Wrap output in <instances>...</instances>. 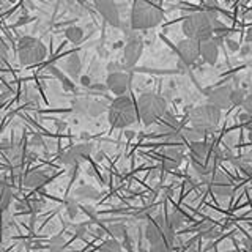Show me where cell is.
<instances>
[{"label": "cell", "instance_id": "6", "mask_svg": "<svg viewBox=\"0 0 252 252\" xmlns=\"http://www.w3.org/2000/svg\"><path fill=\"white\" fill-rule=\"evenodd\" d=\"M46 46L33 36H22L18 44V57L22 65H36L46 59Z\"/></svg>", "mask_w": 252, "mask_h": 252}, {"label": "cell", "instance_id": "8", "mask_svg": "<svg viewBox=\"0 0 252 252\" xmlns=\"http://www.w3.org/2000/svg\"><path fill=\"white\" fill-rule=\"evenodd\" d=\"M145 238L147 241L152 244V243H156L159 240H169L172 241L175 238V232L172 230L167 224V219L164 216H156L153 219H150L147 222V227H145Z\"/></svg>", "mask_w": 252, "mask_h": 252}, {"label": "cell", "instance_id": "30", "mask_svg": "<svg viewBox=\"0 0 252 252\" xmlns=\"http://www.w3.org/2000/svg\"><path fill=\"white\" fill-rule=\"evenodd\" d=\"M66 3L76 16H82L87 11V0H66Z\"/></svg>", "mask_w": 252, "mask_h": 252}, {"label": "cell", "instance_id": "33", "mask_svg": "<svg viewBox=\"0 0 252 252\" xmlns=\"http://www.w3.org/2000/svg\"><path fill=\"white\" fill-rule=\"evenodd\" d=\"M241 106L244 107V110H246V114L252 112V98H251V94H246V98H244Z\"/></svg>", "mask_w": 252, "mask_h": 252}, {"label": "cell", "instance_id": "2", "mask_svg": "<svg viewBox=\"0 0 252 252\" xmlns=\"http://www.w3.org/2000/svg\"><path fill=\"white\" fill-rule=\"evenodd\" d=\"M107 115H109V123L118 129H125L136 123L137 120V110L134 102L129 96L122 94L117 99L112 101V104L107 107Z\"/></svg>", "mask_w": 252, "mask_h": 252}, {"label": "cell", "instance_id": "35", "mask_svg": "<svg viewBox=\"0 0 252 252\" xmlns=\"http://www.w3.org/2000/svg\"><path fill=\"white\" fill-rule=\"evenodd\" d=\"M81 84L84 87H92V77L90 76H81Z\"/></svg>", "mask_w": 252, "mask_h": 252}, {"label": "cell", "instance_id": "15", "mask_svg": "<svg viewBox=\"0 0 252 252\" xmlns=\"http://www.w3.org/2000/svg\"><path fill=\"white\" fill-rule=\"evenodd\" d=\"M185 159V148L180 145H172V147H165L161 152V161H162V167L165 170H173L177 169L178 165L183 162Z\"/></svg>", "mask_w": 252, "mask_h": 252}, {"label": "cell", "instance_id": "14", "mask_svg": "<svg viewBox=\"0 0 252 252\" xmlns=\"http://www.w3.org/2000/svg\"><path fill=\"white\" fill-rule=\"evenodd\" d=\"M177 54L181 66H191L199 59V43L192 41V39L181 41L177 46Z\"/></svg>", "mask_w": 252, "mask_h": 252}, {"label": "cell", "instance_id": "28", "mask_svg": "<svg viewBox=\"0 0 252 252\" xmlns=\"http://www.w3.org/2000/svg\"><path fill=\"white\" fill-rule=\"evenodd\" d=\"M99 252H123V248L118 240L112 238V240H106L101 244Z\"/></svg>", "mask_w": 252, "mask_h": 252}, {"label": "cell", "instance_id": "10", "mask_svg": "<svg viewBox=\"0 0 252 252\" xmlns=\"http://www.w3.org/2000/svg\"><path fill=\"white\" fill-rule=\"evenodd\" d=\"M73 109L77 115L81 117H90V118H96L102 112L107 110V104L104 101H98V99H92V98H84L79 96L73 101Z\"/></svg>", "mask_w": 252, "mask_h": 252}, {"label": "cell", "instance_id": "1", "mask_svg": "<svg viewBox=\"0 0 252 252\" xmlns=\"http://www.w3.org/2000/svg\"><path fill=\"white\" fill-rule=\"evenodd\" d=\"M164 13L159 5L150 3L147 0H137L131 11V29L134 30H150L162 22Z\"/></svg>", "mask_w": 252, "mask_h": 252}, {"label": "cell", "instance_id": "19", "mask_svg": "<svg viewBox=\"0 0 252 252\" xmlns=\"http://www.w3.org/2000/svg\"><path fill=\"white\" fill-rule=\"evenodd\" d=\"M44 205H46L44 199L32 195V197H27V199H22L18 203V210L24 213H30V215H36L38 211H41L44 208Z\"/></svg>", "mask_w": 252, "mask_h": 252}, {"label": "cell", "instance_id": "20", "mask_svg": "<svg viewBox=\"0 0 252 252\" xmlns=\"http://www.w3.org/2000/svg\"><path fill=\"white\" fill-rule=\"evenodd\" d=\"M197 232L205 240H215L220 235L219 227L215 222H210V220H205V222H200L197 225Z\"/></svg>", "mask_w": 252, "mask_h": 252}, {"label": "cell", "instance_id": "3", "mask_svg": "<svg viewBox=\"0 0 252 252\" xmlns=\"http://www.w3.org/2000/svg\"><path fill=\"white\" fill-rule=\"evenodd\" d=\"M218 18H213L205 11H197L189 14L183 21V32L185 35L192 39V41H205V39L211 38L213 35V22Z\"/></svg>", "mask_w": 252, "mask_h": 252}, {"label": "cell", "instance_id": "22", "mask_svg": "<svg viewBox=\"0 0 252 252\" xmlns=\"http://www.w3.org/2000/svg\"><path fill=\"white\" fill-rule=\"evenodd\" d=\"M13 197L14 194H13L11 186L5 183V181H0V210H6L10 207Z\"/></svg>", "mask_w": 252, "mask_h": 252}, {"label": "cell", "instance_id": "24", "mask_svg": "<svg viewBox=\"0 0 252 252\" xmlns=\"http://www.w3.org/2000/svg\"><path fill=\"white\" fill-rule=\"evenodd\" d=\"M65 68H66L68 74H69L71 77H77L79 74H81V69H82L81 59H79L76 54L69 55L68 60L65 62Z\"/></svg>", "mask_w": 252, "mask_h": 252}, {"label": "cell", "instance_id": "23", "mask_svg": "<svg viewBox=\"0 0 252 252\" xmlns=\"http://www.w3.org/2000/svg\"><path fill=\"white\" fill-rule=\"evenodd\" d=\"M205 134L203 131L200 129H195V128H181V137H183V142H189V144H192V142H199V140H205Z\"/></svg>", "mask_w": 252, "mask_h": 252}, {"label": "cell", "instance_id": "4", "mask_svg": "<svg viewBox=\"0 0 252 252\" xmlns=\"http://www.w3.org/2000/svg\"><path fill=\"white\" fill-rule=\"evenodd\" d=\"M137 115L140 117L142 123L150 126L156 123L159 118L167 112V102L164 98L158 96L155 93H144L137 99Z\"/></svg>", "mask_w": 252, "mask_h": 252}, {"label": "cell", "instance_id": "13", "mask_svg": "<svg viewBox=\"0 0 252 252\" xmlns=\"http://www.w3.org/2000/svg\"><path fill=\"white\" fill-rule=\"evenodd\" d=\"M131 84V77L129 74L123 73V71H112V73L107 74L106 79V89L109 92H112L117 96H122L126 94Z\"/></svg>", "mask_w": 252, "mask_h": 252}, {"label": "cell", "instance_id": "27", "mask_svg": "<svg viewBox=\"0 0 252 252\" xmlns=\"http://www.w3.org/2000/svg\"><path fill=\"white\" fill-rule=\"evenodd\" d=\"M65 36H66L68 41L77 44V43H81V41H82V38H84V30H82L81 27H76V26L68 27V29L65 30Z\"/></svg>", "mask_w": 252, "mask_h": 252}, {"label": "cell", "instance_id": "36", "mask_svg": "<svg viewBox=\"0 0 252 252\" xmlns=\"http://www.w3.org/2000/svg\"><path fill=\"white\" fill-rule=\"evenodd\" d=\"M240 52H241V55H248V54L251 52V46H249V43H246V46L240 47Z\"/></svg>", "mask_w": 252, "mask_h": 252}, {"label": "cell", "instance_id": "21", "mask_svg": "<svg viewBox=\"0 0 252 252\" xmlns=\"http://www.w3.org/2000/svg\"><path fill=\"white\" fill-rule=\"evenodd\" d=\"M167 224H169V227L172 228L173 232L178 230V228H181V227L186 224L185 213L181 211V210H172L170 215L167 216Z\"/></svg>", "mask_w": 252, "mask_h": 252}, {"label": "cell", "instance_id": "25", "mask_svg": "<svg viewBox=\"0 0 252 252\" xmlns=\"http://www.w3.org/2000/svg\"><path fill=\"white\" fill-rule=\"evenodd\" d=\"M96 200L98 199V192L94 191L93 188L90 186H82V188H79L77 191L74 192V200L79 202V200Z\"/></svg>", "mask_w": 252, "mask_h": 252}, {"label": "cell", "instance_id": "7", "mask_svg": "<svg viewBox=\"0 0 252 252\" xmlns=\"http://www.w3.org/2000/svg\"><path fill=\"white\" fill-rule=\"evenodd\" d=\"M126 33V44L123 49V59L128 66H134L139 62L142 51H144V36L139 30L125 29Z\"/></svg>", "mask_w": 252, "mask_h": 252}, {"label": "cell", "instance_id": "5", "mask_svg": "<svg viewBox=\"0 0 252 252\" xmlns=\"http://www.w3.org/2000/svg\"><path fill=\"white\" fill-rule=\"evenodd\" d=\"M188 120L192 128L200 129L205 134L215 131L220 120V110L211 104H200L188 112Z\"/></svg>", "mask_w": 252, "mask_h": 252}, {"label": "cell", "instance_id": "18", "mask_svg": "<svg viewBox=\"0 0 252 252\" xmlns=\"http://www.w3.org/2000/svg\"><path fill=\"white\" fill-rule=\"evenodd\" d=\"M49 177H47V173H44L43 170H32L29 173H26L22 178V185L26 186L27 189H33V191H38V189H41L46 183Z\"/></svg>", "mask_w": 252, "mask_h": 252}, {"label": "cell", "instance_id": "11", "mask_svg": "<svg viewBox=\"0 0 252 252\" xmlns=\"http://www.w3.org/2000/svg\"><path fill=\"white\" fill-rule=\"evenodd\" d=\"M208 188H210V191L220 200H225L233 194L232 180L228 178L227 175H224V173H220V172H215L210 177Z\"/></svg>", "mask_w": 252, "mask_h": 252}, {"label": "cell", "instance_id": "17", "mask_svg": "<svg viewBox=\"0 0 252 252\" xmlns=\"http://www.w3.org/2000/svg\"><path fill=\"white\" fill-rule=\"evenodd\" d=\"M199 57H202V60L208 65H215L219 57V44L215 41V39H205V41L199 43Z\"/></svg>", "mask_w": 252, "mask_h": 252}, {"label": "cell", "instance_id": "29", "mask_svg": "<svg viewBox=\"0 0 252 252\" xmlns=\"http://www.w3.org/2000/svg\"><path fill=\"white\" fill-rule=\"evenodd\" d=\"M47 249L49 252H63L65 251V240L60 235H55L51 238L49 244H47Z\"/></svg>", "mask_w": 252, "mask_h": 252}, {"label": "cell", "instance_id": "34", "mask_svg": "<svg viewBox=\"0 0 252 252\" xmlns=\"http://www.w3.org/2000/svg\"><path fill=\"white\" fill-rule=\"evenodd\" d=\"M32 145H33V147H43V137L38 136V134H35V136L32 137Z\"/></svg>", "mask_w": 252, "mask_h": 252}, {"label": "cell", "instance_id": "31", "mask_svg": "<svg viewBox=\"0 0 252 252\" xmlns=\"http://www.w3.org/2000/svg\"><path fill=\"white\" fill-rule=\"evenodd\" d=\"M246 90L244 89H232L230 92V102L232 106H241L244 98H246Z\"/></svg>", "mask_w": 252, "mask_h": 252}, {"label": "cell", "instance_id": "9", "mask_svg": "<svg viewBox=\"0 0 252 252\" xmlns=\"http://www.w3.org/2000/svg\"><path fill=\"white\" fill-rule=\"evenodd\" d=\"M93 153V144L92 142H82L74 147H71L65 150L60 155V162L66 167H77L82 161H85L87 158Z\"/></svg>", "mask_w": 252, "mask_h": 252}, {"label": "cell", "instance_id": "37", "mask_svg": "<svg viewBox=\"0 0 252 252\" xmlns=\"http://www.w3.org/2000/svg\"><path fill=\"white\" fill-rule=\"evenodd\" d=\"M227 44H228V47H230L232 51H236V49H240V44L233 43L232 39H227Z\"/></svg>", "mask_w": 252, "mask_h": 252}, {"label": "cell", "instance_id": "39", "mask_svg": "<svg viewBox=\"0 0 252 252\" xmlns=\"http://www.w3.org/2000/svg\"><path fill=\"white\" fill-rule=\"evenodd\" d=\"M227 2H235V0H227Z\"/></svg>", "mask_w": 252, "mask_h": 252}, {"label": "cell", "instance_id": "38", "mask_svg": "<svg viewBox=\"0 0 252 252\" xmlns=\"http://www.w3.org/2000/svg\"><path fill=\"white\" fill-rule=\"evenodd\" d=\"M147 2H150V3H155V5H159L161 2H164V0H147Z\"/></svg>", "mask_w": 252, "mask_h": 252}, {"label": "cell", "instance_id": "26", "mask_svg": "<svg viewBox=\"0 0 252 252\" xmlns=\"http://www.w3.org/2000/svg\"><path fill=\"white\" fill-rule=\"evenodd\" d=\"M109 233L114 236L115 240H125V236L128 235V228L123 222H114V224H109Z\"/></svg>", "mask_w": 252, "mask_h": 252}, {"label": "cell", "instance_id": "32", "mask_svg": "<svg viewBox=\"0 0 252 252\" xmlns=\"http://www.w3.org/2000/svg\"><path fill=\"white\" fill-rule=\"evenodd\" d=\"M66 213H68V216L71 219H76V216L79 215V205H77V202L74 199L66 202Z\"/></svg>", "mask_w": 252, "mask_h": 252}, {"label": "cell", "instance_id": "12", "mask_svg": "<svg viewBox=\"0 0 252 252\" xmlns=\"http://www.w3.org/2000/svg\"><path fill=\"white\" fill-rule=\"evenodd\" d=\"M92 3L94 10L102 16V19L109 22L110 26H120V11H118V6L114 0H92Z\"/></svg>", "mask_w": 252, "mask_h": 252}, {"label": "cell", "instance_id": "16", "mask_svg": "<svg viewBox=\"0 0 252 252\" xmlns=\"http://www.w3.org/2000/svg\"><path fill=\"white\" fill-rule=\"evenodd\" d=\"M230 92H232V87L230 85H222V87H216L207 93L208 96V104L218 107L219 110L227 109L232 106L230 102Z\"/></svg>", "mask_w": 252, "mask_h": 252}]
</instances>
